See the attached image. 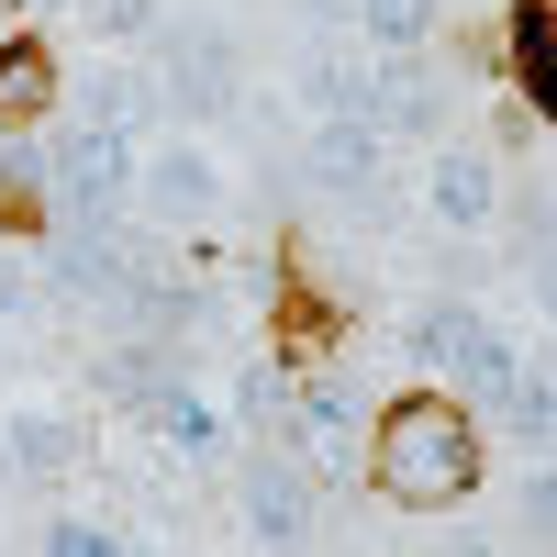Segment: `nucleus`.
<instances>
[{"mask_svg": "<svg viewBox=\"0 0 557 557\" xmlns=\"http://www.w3.org/2000/svg\"><path fill=\"white\" fill-rule=\"evenodd\" d=\"M368 480H380L401 513H446V502L480 491V424L457 401H391L368 424Z\"/></svg>", "mask_w": 557, "mask_h": 557, "instance_id": "1", "label": "nucleus"}, {"mask_svg": "<svg viewBox=\"0 0 557 557\" xmlns=\"http://www.w3.org/2000/svg\"><path fill=\"white\" fill-rule=\"evenodd\" d=\"M123 212H146V223H212V212H223V168H212V146H190V134H157V146L134 157Z\"/></svg>", "mask_w": 557, "mask_h": 557, "instance_id": "2", "label": "nucleus"}, {"mask_svg": "<svg viewBox=\"0 0 557 557\" xmlns=\"http://www.w3.org/2000/svg\"><path fill=\"white\" fill-rule=\"evenodd\" d=\"M157 134H134V123H89L78 112V134L57 146V201L67 212H123V190H134V157H146Z\"/></svg>", "mask_w": 557, "mask_h": 557, "instance_id": "3", "label": "nucleus"}, {"mask_svg": "<svg viewBox=\"0 0 557 557\" xmlns=\"http://www.w3.org/2000/svg\"><path fill=\"white\" fill-rule=\"evenodd\" d=\"M380 67H391V45H346V34H312V57H301V112L312 123H346V112H380Z\"/></svg>", "mask_w": 557, "mask_h": 557, "instance_id": "4", "label": "nucleus"}, {"mask_svg": "<svg viewBox=\"0 0 557 557\" xmlns=\"http://www.w3.org/2000/svg\"><path fill=\"white\" fill-rule=\"evenodd\" d=\"M290 435H301V457H312L323 480H346V469H357L368 401H357V380H346V368H323V380H301V401H290Z\"/></svg>", "mask_w": 557, "mask_h": 557, "instance_id": "5", "label": "nucleus"}, {"mask_svg": "<svg viewBox=\"0 0 557 557\" xmlns=\"http://www.w3.org/2000/svg\"><path fill=\"white\" fill-rule=\"evenodd\" d=\"M380 178H391V134L346 112V123H312V190H335V201H380Z\"/></svg>", "mask_w": 557, "mask_h": 557, "instance_id": "6", "label": "nucleus"}, {"mask_svg": "<svg viewBox=\"0 0 557 557\" xmlns=\"http://www.w3.org/2000/svg\"><path fill=\"white\" fill-rule=\"evenodd\" d=\"M235 513H246L257 546H301V535H312V480L278 469V457H257V469L235 480Z\"/></svg>", "mask_w": 557, "mask_h": 557, "instance_id": "7", "label": "nucleus"}, {"mask_svg": "<svg viewBox=\"0 0 557 557\" xmlns=\"http://www.w3.org/2000/svg\"><path fill=\"white\" fill-rule=\"evenodd\" d=\"M146 435H157L168 457H223L235 412H223L212 391H190V380H157V391H146Z\"/></svg>", "mask_w": 557, "mask_h": 557, "instance_id": "8", "label": "nucleus"}, {"mask_svg": "<svg viewBox=\"0 0 557 557\" xmlns=\"http://www.w3.org/2000/svg\"><path fill=\"white\" fill-rule=\"evenodd\" d=\"M157 57H168L157 89H178V101H223V78H235V34H223V23H157Z\"/></svg>", "mask_w": 557, "mask_h": 557, "instance_id": "9", "label": "nucleus"}, {"mask_svg": "<svg viewBox=\"0 0 557 557\" xmlns=\"http://www.w3.org/2000/svg\"><path fill=\"white\" fill-rule=\"evenodd\" d=\"M424 212L446 223V235H480V223L502 212V178H491V157H469V146H446V157L424 168Z\"/></svg>", "mask_w": 557, "mask_h": 557, "instance_id": "10", "label": "nucleus"}, {"mask_svg": "<svg viewBox=\"0 0 557 557\" xmlns=\"http://www.w3.org/2000/svg\"><path fill=\"white\" fill-rule=\"evenodd\" d=\"M78 112H89V123H134V134H157V123H168V89H157L146 67H123V57H112V67H89V78H78Z\"/></svg>", "mask_w": 557, "mask_h": 557, "instance_id": "11", "label": "nucleus"}, {"mask_svg": "<svg viewBox=\"0 0 557 557\" xmlns=\"http://www.w3.org/2000/svg\"><path fill=\"white\" fill-rule=\"evenodd\" d=\"M78 424L67 412H12V424H0V469H34V480H57V469H78Z\"/></svg>", "mask_w": 557, "mask_h": 557, "instance_id": "12", "label": "nucleus"}, {"mask_svg": "<svg viewBox=\"0 0 557 557\" xmlns=\"http://www.w3.org/2000/svg\"><path fill=\"white\" fill-rule=\"evenodd\" d=\"M491 346V312H469V301H424L412 312V357H435V368H469Z\"/></svg>", "mask_w": 557, "mask_h": 557, "instance_id": "13", "label": "nucleus"}, {"mask_svg": "<svg viewBox=\"0 0 557 557\" xmlns=\"http://www.w3.org/2000/svg\"><path fill=\"white\" fill-rule=\"evenodd\" d=\"M513 78L546 112V89H557V0H513Z\"/></svg>", "mask_w": 557, "mask_h": 557, "instance_id": "14", "label": "nucleus"}, {"mask_svg": "<svg viewBox=\"0 0 557 557\" xmlns=\"http://www.w3.org/2000/svg\"><path fill=\"white\" fill-rule=\"evenodd\" d=\"M57 101V57L45 45H0V123H34Z\"/></svg>", "mask_w": 557, "mask_h": 557, "instance_id": "15", "label": "nucleus"}, {"mask_svg": "<svg viewBox=\"0 0 557 557\" xmlns=\"http://www.w3.org/2000/svg\"><path fill=\"white\" fill-rule=\"evenodd\" d=\"M346 12H357V34H368V45H424L446 0H346Z\"/></svg>", "mask_w": 557, "mask_h": 557, "instance_id": "16", "label": "nucleus"}, {"mask_svg": "<svg viewBox=\"0 0 557 557\" xmlns=\"http://www.w3.org/2000/svg\"><path fill=\"white\" fill-rule=\"evenodd\" d=\"M45 546H57V557H112L123 535H112V524H89V513H67V524H45Z\"/></svg>", "mask_w": 557, "mask_h": 557, "instance_id": "17", "label": "nucleus"}, {"mask_svg": "<svg viewBox=\"0 0 557 557\" xmlns=\"http://www.w3.org/2000/svg\"><path fill=\"white\" fill-rule=\"evenodd\" d=\"M89 12H101V34H157V23H168L157 0H89Z\"/></svg>", "mask_w": 557, "mask_h": 557, "instance_id": "18", "label": "nucleus"}]
</instances>
